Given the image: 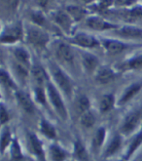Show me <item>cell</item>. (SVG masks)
<instances>
[{"mask_svg":"<svg viewBox=\"0 0 142 161\" xmlns=\"http://www.w3.org/2000/svg\"><path fill=\"white\" fill-rule=\"evenodd\" d=\"M11 142V136H10V132H9L8 129L4 130L2 136H1V149H2V153H4V151L6 149V147H8V145L10 144Z\"/></svg>","mask_w":142,"mask_h":161,"instance_id":"obj_29","label":"cell"},{"mask_svg":"<svg viewBox=\"0 0 142 161\" xmlns=\"http://www.w3.org/2000/svg\"><path fill=\"white\" fill-rule=\"evenodd\" d=\"M32 75H33L35 81L37 82V84H38L40 87L43 83H45L47 81L46 72L41 65H38V64L34 65V67L32 68Z\"/></svg>","mask_w":142,"mask_h":161,"instance_id":"obj_15","label":"cell"},{"mask_svg":"<svg viewBox=\"0 0 142 161\" xmlns=\"http://www.w3.org/2000/svg\"><path fill=\"white\" fill-rule=\"evenodd\" d=\"M14 55L17 58V60L20 63H22V64L24 65L29 64V55H28V53L25 50L22 48H16L14 50Z\"/></svg>","mask_w":142,"mask_h":161,"instance_id":"obj_21","label":"cell"},{"mask_svg":"<svg viewBox=\"0 0 142 161\" xmlns=\"http://www.w3.org/2000/svg\"><path fill=\"white\" fill-rule=\"evenodd\" d=\"M113 106H114V97H113V95H104L100 100V110L102 112H106L110 110Z\"/></svg>","mask_w":142,"mask_h":161,"instance_id":"obj_18","label":"cell"},{"mask_svg":"<svg viewBox=\"0 0 142 161\" xmlns=\"http://www.w3.org/2000/svg\"><path fill=\"white\" fill-rule=\"evenodd\" d=\"M89 108H90V101L86 96H82L79 101H78V108L79 110L84 113L86 111H89Z\"/></svg>","mask_w":142,"mask_h":161,"instance_id":"obj_30","label":"cell"},{"mask_svg":"<svg viewBox=\"0 0 142 161\" xmlns=\"http://www.w3.org/2000/svg\"><path fill=\"white\" fill-rule=\"evenodd\" d=\"M74 155L77 157V159L81 161H87L88 160V153L83 145L77 141L74 145Z\"/></svg>","mask_w":142,"mask_h":161,"instance_id":"obj_20","label":"cell"},{"mask_svg":"<svg viewBox=\"0 0 142 161\" xmlns=\"http://www.w3.org/2000/svg\"><path fill=\"white\" fill-rule=\"evenodd\" d=\"M26 37H27V40L30 43L36 46H40V47L45 46V44L48 42V39H49L47 33H45L43 31L36 27L28 28L26 32Z\"/></svg>","mask_w":142,"mask_h":161,"instance_id":"obj_3","label":"cell"},{"mask_svg":"<svg viewBox=\"0 0 142 161\" xmlns=\"http://www.w3.org/2000/svg\"><path fill=\"white\" fill-rule=\"evenodd\" d=\"M120 147H121V138L119 136H115L111 140L110 144L108 145V147L105 150L104 155H105L106 157H108V156L115 154L117 153V150L120 148Z\"/></svg>","mask_w":142,"mask_h":161,"instance_id":"obj_17","label":"cell"},{"mask_svg":"<svg viewBox=\"0 0 142 161\" xmlns=\"http://www.w3.org/2000/svg\"><path fill=\"white\" fill-rule=\"evenodd\" d=\"M68 11H69V13L71 14V16L73 17V18H75L76 20H80V19L83 17V15H84V13H83V11L81 10L80 8H78V7H69L68 8Z\"/></svg>","mask_w":142,"mask_h":161,"instance_id":"obj_31","label":"cell"},{"mask_svg":"<svg viewBox=\"0 0 142 161\" xmlns=\"http://www.w3.org/2000/svg\"><path fill=\"white\" fill-rule=\"evenodd\" d=\"M9 119V115H8V112L6 111L4 106L2 105L1 106V122H2V124H4V123L6 121H8Z\"/></svg>","mask_w":142,"mask_h":161,"instance_id":"obj_36","label":"cell"},{"mask_svg":"<svg viewBox=\"0 0 142 161\" xmlns=\"http://www.w3.org/2000/svg\"><path fill=\"white\" fill-rule=\"evenodd\" d=\"M142 111L141 110H136L134 112H131L126 117L124 124L122 126V132L123 133L129 134L135 128V126L138 124V121L141 117Z\"/></svg>","mask_w":142,"mask_h":161,"instance_id":"obj_4","label":"cell"},{"mask_svg":"<svg viewBox=\"0 0 142 161\" xmlns=\"http://www.w3.org/2000/svg\"><path fill=\"white\" fill-rule=\"evenodd\" d=\"M129 18H134V19H137V18H142V7H135L132 10H130L129 12Z\"/></svg>","mask_w":142,"mask_h":161,"instance_id":"obj_33","label":"cell"},{"mask_svg":"<svg viewBox=\"0 0 142 161\" xmlns=\"http://www.w3.org/2000/svg\"><path fill=\"white\" fill-rule=\"evenodd\" d=\"M41 131L46 137H48L50 139L55 138V128L50 124L49 122H47L45 120L41 121Z\"/></svg>","mask_w":142,"mask_h":161,"instance_id":"obj_23","label":"cell"},{"mask_svg":"<svg viewBox=\"0 0 142 161\" xmlns=\"http://www.w3.org/2000/svg\"><path fill=\"white\" fill-rule=\"evenodd\" d=\"M73 42L77 43L83 47H88V48H92L97 45V41L96 38H93L92 36L86 34V33H78L74 36V38L72 40Z\"/></svg>","mask_w":142,"mask_h":161,"instance_id":"obj_6","label":"cell"},{"mask_svg":"<svg viewBox=\"0 0 142 161\" xmlns=\"http://www.w3.org/2000/svg\"><path fill=\"white\" fill-rule=\"evenodd\" d=\"M36 97H37V100L41 103H45V96H44V92L42 90V87H37L36 89Z\"/></svg>","mask_w":142,"mask_h":161,"instance_id":"obj_34","label":"cell"},{"mask_svg":"<svg viewBox=\"0 0 142 161\" xmlns=\"http://www.w3.org/2000/svg\"><path fill=\"white\" fill-rule=\"evenodd\" d=\"M140 89H141V84H134V85H131L130 87H129L126 90V92L123 94V96H122V98L120 100L121 105H122V103H126V102H128L129 100H130Z\"/></svg>","mask_w":142,"mask_h":161,"instance_id":"obj_16","label":"cell"},{"mask_svg":"<svg viewBox=\"0 0 142 161\" xmlns=\"http://www.w3.org/2000/svg\"><path fill=\"white\" fill-rule=\"evenodd\" d=\"M104 139H105V130L103 128H100L97 131L96 135H94L93 139H92V145L94 147H99L102 143L104 142Z\"/></svg>","mask_w":142,"mask_h":161,"instance_id":"obj_25","label":"cell"},{"mask_svg":"<svg viewBox=\"0 0 142 161\" xmlns=\"http://www.w3.org/2000/svg\"><path fill=\"white\" fill-rule=\"evenodd\" d=\"M50 156L53 161H65L67 157V153L60 147L53 145L50 147Z\"/></svg>","mask_w":142,"mask_h":161,"instance_id":"obj_13","label":"cell"},{"mask_svg":"<svg viewBox=\"0 0 142 161\" xmlns=\"http://www.w3.org/2000/svg\"><path fill=\"white\" fill-rule=\"evenodd\" d=\"M115 77V74L112 69L108 68H102L98 70L97 74V80L101 84H106L111 82Z\"/></svg>","mask_w":142,"mask_h":161,"instance_id":"obj_12","label":"cell"},{"mask_svg":"<svg viewBox=\"0 0 142 161\" xmlns=\"http://www.w3.org/2000/svg\"><path fill=\"white\" fill-rule=\"evenodd\" d=\"M21 33H22V31L20 26H14L12 28H8L6 31L2 33L1 41L2 42H14L20 38Z\"/></svg>","mask_w":142,"mask_h":161,"instance_id":"obj_9","label":"cell"},{"mask_svg":"<svg viewBox=\"0 0 142 161\" xmlns=\"http://www.w3.org/2000/svg\"><path fill=\"white\" fill-rule=\"evenodd\" d=\"M56 54H58V57L63 62L66 63H72L73 62V53L72 50L70 49V47L66 44H60V46L58 47V51H56Z\"/></svg>","mask_w":142,"mask_h":161,"instance_id":"obj_10","label":"cell"},{"mask_svg":"<svg viewBox=\"0 0 142 161\" xmlns=\"http://www.w3.org/2000/svg\"><path fill=\"white\" fill-rule=\"evenodd\" d=\"M11 157H12V159H18V158L24 157L22 154L20 145L18 144L17 141H14L11 146Z\"/></svg>","mask_w":142,"mask_h":161,"instance_id":"obj_28","label":"cell"},{"mask_svg":"<svg viewBox=\"0 0 142 161\" xmlns=\"http://www.w3.org/2000/svg\"><path fill=\"white\" fill-rule=\"evenodd\" d=\"M55 22L58 23L63 30L65 31H69L70 30V25H71V21H70V18L69 16L64 13V12H58L55 16Z\"/></svg>","mask_w":142,"mask_h":161,"instance_id":"obj_14","label":"cell"},{"mask_svg":"<svg viewBox=\"0 0 142 161\" xmlns=\"http://www.w3.org/2000/svg\"><path fill=\"white\" fill-rule=\"evenodd\" d=\"M142 144V133L141 134H138L134 140H132V142L130 143L129 148H128V151L127 153L125 155V159H129L132 154H134L135 153V150L138 148V147Z\"/></svg>","mask_w":142,"mask_h":161,"instance_id":"obj_19","label":"cell"},{"mask_svg":"<svg viewBox=\"0 0 142 161\" xmlns=\"http://www.w3.org/2000/svg\"><path fill=\"white\" fill-rule=\"evenodd\" d=\"M32 17H33V20H34V22L36 24H38V25L43 24V22H44V17L42 16L41 13H34Z\"/></svg>","mask_w":142,"mask_h":161,"instance_id":"obj_35","label":"cell"},{"mask_svg":"<svg viewBox=\"0 0 142 161\" xmlns=\"http://www.w3.org/2000/svg\"><path fill=\"white\" fill-rule=\"evenodd\" d=\"M11 161H28V160L24 157H22V158H18V159H12Z\"/></svg>","mask_w":142,"mask_h":161,"instance_id":"obj_37","label":"cell"},{"mask_svg":"<svg viewBox=\"0 0 142 161\" xmlns=\"http://www.w3.org/2000/svg\"><path fill=\"white\" fill-rule=\"evenodd\" d=\"M83 64L85 65V68L91 71V70H93L97 68V65L98 64V62H97V59L94 56L87 54L83 57Z\"/></svg>","mask_w":142,"mask_h":161,"instance_id":"obj_22","label":"cell"},{"mask_svg":"<svg viewBox=\"0 0 142 161\" xmlns=\"http://www.w3.org/2000/svg\"><path fill=\"white\" fill-rule=\"evenodd\" d=\"M121 33L124 34L126 36H139L142 34V31L136 27H132V26H125L121 30Z\"/></svg>","mask_w":142,"mask_h":161,"instance_id":"obj_26","label":"cell"},{"mask_svg":"<svg viewBox=\"0 0 142 161\" xmlns=\"http://www.w3.org/2000/svg\"><path fill=\"white\" fill-rule=\"evenodd\" d=\"M52 72L56 83L59 84V86L63 90L66 95H70L72 92V83L67 77V75L55 64L52 65Z\"/></svg>","mask_w":142,"mask_h":161,"instance_id":"obj_1","label":"cell"},{"mask_svg":"<svg viewBox=\"0 0 142 161\" xmlns=\"http://www.w3.org/2000/svg\"><path fill=\"white\" fill-rule=\"evenodd\" d=\"M28 139H29V145H30V147L33 151V153L38 158H40L41 161H45L44 150H43V147H42L41 142L32 133L29 134Z\"/></svg>","mask_w":142,"mask_h":161,"instance_id":"obj_7","label":"cell"},{"mask_svg":"<svg viewBox=\"0 0 142 161\" xmlns=\"http://www.w3.org/2000/svg\"><path fill=\"white\" fill-rule=\"evenodd\" d=\"M94 122H96V119H94V116L92 115V113H91L90 111H86L82 113L81 116V123L82 125L85 127H92Z\"/></svg>","mask_w":142,"mask_h":161,"instance_id":"obj_24","label":"cell"},{"mask_svg":"<svg viewBox=\"0 0 142 161\" xmlns=\"http://www.w3.org/2000/svg\"><path fill=\"white\" fill-rule=\"evenodd\" d=\"M103 46L106 49V51L111 54V55H116L121 53L122 51H124L126 48V45L123 44L120 41L117 40H104L103 41Z\"/></svg>","mask_w":142,"mask_h":161,"instance_id":"obj_8","label":"cell"},{"mask_svg":"<svg viewBox=\"0 0 142 161\" xmlns=\"http://www.w3.org/2000/svg\"><path fill=\"white\" fill-rule=\"evenodd\" d=\"M126 68L127 69H141L142 68V56H138L134 59L129 60L126 64Z\"/></svg>","mask_w":142,"mask_h":161,"instance_id":"obj_27","label":"cell"},{"mask_svg":"<svg viewBox=\"0 0 142 161\" xmlns=\"http://www.w3.org/2000/svg\"><path fill=\"white\" fill-rule=\"evenodd\" d=\"M87 25H89V27L92 28V30H97V31H104V30H108V28L116 27V25H111L98 17L89 18L87 21Z\"/></svg>","mask_w":142,"mask_h":161,"instance_id":"obj_5","label":"cell"},{"mask_svg":"<svg viewBox=\"0 0 142 161\" xmlns=\"http://www.w3.org/2000/svg\"><path fill=\"white\" fill-rule=\"evenodd\" d=\"M47 90H48L49 98L53 103V106L55 107L56 111H58V113L62 118H66V109H65L63 102L60 96V94L58 93V91L55 89V87L51 83L47 84Z\"/></svg>","mask_w":142,"mask_h":161,"instance_id":"obj_2","label":"cell"},{"mask_svg":"<svg viewBox=\"0 0 142 161\" xmlns=\"http://www.w3.org/2000/svg\"><path fill=\"white\" fill-rule=\"evenodd\" d=\"M1 80H2V83L5 85V86H7L8 88H10V87L13 88V87H15L13 81L11 80V78L9 77V75L4 70L1 71Z\"/></svg>","mask_w":142,"mask_h":161,"instance_id":"obj_32","label":"cell"},{"mask_svg":"<svg viewBox=\"0 0 142 161\" xmlns=\"http://www.w3.org/2000/svg\"><path fill=\"white\" fill-rule=\"evenodd\" d=\"M17 98L18 101L20 103L21 107L28 113H32L34 110L33 103L30 100V98L27 96V95L24 92H18L17 93Z\"/></svg>","mask_w":142,"mask_h":161,"instance_id":"obj_11","label":"cell"}]
</instances>
